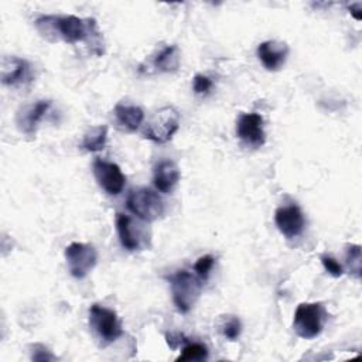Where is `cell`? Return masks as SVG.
Instances as JSON below:
<instances>
[{"label": "cell", "instance_id": "cell-11", "mask_svg": "<svg viewBox=\"0 0 362 362\" xmlns=\"http://www.w3.org/2000/svg\"><path fill=\"white\" fill-rule=\"evenodd\" d=\"M116 230L120 245L129 252L141 250V247H144L147 243V235L143 226L129 215L120 212L116 214Z\"/></svg>", "mask_w": 362, "mask_h": 362}, {"label": "cell", "instance_id": "cell-6", "mask_svg": "<svg viewBox=\"0 0 362 362\" xmlns=\"http://www.w3.org/2000/svg\"><path fill=\"white\" fill-rule=\"evenodd\" d=\"M180 129V115L173 106H165L156 112L143 130V137L163 144L173 139Z\"/></svg>", "mask_w": 362, "mask_h": 362}, {"label": "cell", "instance_id": "cell-5", "mask_svg": "<svg viewBox=\"0 0 362 362\" xmlns=\"http://www.w3.org/2000/svg\"><path fill=\"white\" fill-rule=\"evenodd\" d=\"M89 327L103 345L115 342L122 337L123 328L117 314L100 304H92L89 308Z\"/></svg>", "mask_w": 362, "mask_h": 362}, {"label": "cell", "instance_id": "cell-12", "mask_svg": "<svg viewBox=\"0 0 362 362\" xmlns=\"http://www.w3.org/2000/svg\"><path fill=\"white\" fill-rule=\"evenodd\" d=\"M0 78L4 85L16 86L23 85L33 81V66L31 64L18 57H3L1 68H0Z\"/></svg>", "mask_w": 362, "mask_h": 362}, {"label": "cell", "instance_id": "cell-15", "mask_svg": "<svg viewBox=\"0 0 362 362\" xmlns=\"http://www.w3.org/2000/svg\"><path fill=\"white\" fill-rule=\"evenodd\" d=\"M180 168L171 160H161L156 164L153 171L154 187L164 194H170L180 181Z\"/></svg>", "mask_w": 362, "mask_h": 362}, {"label": "cell", "instance_id": "cell-4", "mask_svg": "<svg viewBox=\"0 0 362 362\" xmlns=\"http://www.w3.org/2000/svg\"><path fill=\"white\" fill-rule=\"evenodd\" d=\"M127 209L144 222H153L161 218L165 212V204L163 198L150 188L132 189L126 199Z\"/></svg>", "mask_w": 362, "mask_h": 362}, {"label": "cell", "instance_id": "cell-1", "mask_svg": "<svg viewBox=\"0 0 362 362\" xmlns=\"http://www.w3.org/2000/svg\"><path fill=\"white\" fill-rule=\"evenodd\" d=\"M34 24L38 33L52 42L64 41L66 44H78L100 34L93 18H82L72 14H42L35 18Z\"/></svg>", "mask_w": 362, "mask_h": 362}, {"label": "cell", "instance_id": "cell-13", "mask_svg": "<svg viewBox=\"0 0 362 362\" xmlns=\"http://www.w3.org/2000/svg\"><path fill=\"white\" fill-rule=\"evenodd\" d=\"M51 106H52L51 100L41 99V100H37L35 103H31V105H27V106L21 107L17 113V117H16V123H17L18 130L24 134H28V136L35 134L38 123L47 116Z\"/></svg>", "mask_w": 362, "mask_h": 362}, {"label": "cell", "instance_id": "cell-18", "mask_svg": "<svg viewBox=\"0 0 362 362\" xmlns=\"http://www.w3.org/2000/svg\"><path fill=\"white\" fill-rule=\"evenodd\" d=\"M106 140H107V127L106 126H95L90 127L82 137L81 141V147L85 151L89 153H95V151H100L105 148L106 146Z\"/></svg>", "mask_w": 362, "mask_h": 362}, {"label": "cell", "instance_id": "cell-2", "mask_svg": "<svg viewBox=\"0 0 362 362\" xmlns=\"http://www.w3.org/2000/svg\"><path fill=\"white\" fill-rule=\"evenodd\" d=\"M168 280L175 308L182 314L189 313L201 296L202 280L185 269L177 270Z\"/></svg>", "mask_w": 362, "mask_h": 362}, {"label": "cell", "instance_id": "cell-14", "mask_svg": "<svg viewBox=\"0 0 362 362\" xmlns=\"http://www.w3.org/2000/svg\"><path fill=\"white\" fill-rule=\"evenodd\" d=\"M256 55L267 71H279L286 64L288 47L286 42L267 40L257 45Z\"/></svg>", "mask_w": 362, "mask_h": 362}, {"label": "cell", "instance_id": "cell-17", "mask_svg": "<svg viewBox=\"0 0 362 362\" xmlns=\"http://www.w3.org/2000/svg\"><path fill=\"white\" fill-rule=\"evenodd\" d=\"M151 65L158 72H173L180 65V55L177 45H167L163 49H160L151 61Z\"/></svg>", "mask_w": 362, "mask_h": 362}, {"label": "cell", "instance_id": "cell-22", "mask_svg": "<svg viewBox=\"0 0 362 362\" xmlns=\"http://www.w3.org/2000/svg\"><path fill=\"white\" fill-rule=\"evenodd\" d=\"M214 264H215V257L212 255H204L195 262L194 272L201 280H206Z\"/></svg>", "mask_w": 362, "mask_h": 362}, {"label": "cell", "instance_id": "cell-9", "mask_svg": "<svg viewBox=\"0 0 362 362\" xmlns=\"http://www.w3.org/2000/svg\"><path fill=\"white\" fill-rule=\"evenodd\" d=\"M274 223L286 239H294L304 232L305 218L298 205L290 204L274 211Z\"/></svg>", "mask_w": 362, "mask_h": 362}, {"label": "cell", "instance_id": "cell-23", "mask_svg": "<svg viewBox=\"0 0 362 362\" xmlns=\"http://www.w3.org/2000/svg\"><path fill=\"white\" fill-rule=\"evenodd\" d=\"M214 86V82L209 76L202 75V74H197L192 79V89L195 93L198 95H205L208 93Z\"/></svg>", "mask_w": 362, "mask_h": 362}, {"label": "cell", "instance_id": "cell-16", "mask_svg": "<svg viewBox=\"0 0 362 362\" xmlns=\"http://www.w3.org/2000/svg\"><path fill=\"white\" fill-rule=\"evenodd\" d=\"M115 117L120 127L126 129L127 132L137 130L143 120H144V112L137 105H129V103H117L115 106Z\"/></svg>", "mask_w": 362, "mask_h": 362}, {"label": "cell", "instance_id": "cell-19", "mask_svg": "<svg viewBox=\"0 0 362 362\" xmlns=\"http://www.w3.org/2000/svg\"><path fill=\"white\" fill-rule=\"evenodd\" d=\"M208 358V348L204 344L199 342H191L187 344L182 349L180 356L177 358V362H185V361H205Z\"/></svg>", "mask_w": 362, "mask_h": 362}, {"label": "cell", "instance_id": "cell-8", "mask_svg": "<svg viewBox=\"0 0 362 362\" xmlns=\"http://www.w3.org/2000/svg\"><path fill=\"white\" fill-rule=\"evenodd\" d=\"M92 171L98 185L106 194L119 195L123 191L126 185V177L117 164L96 158L92 164Z\"/></svg>", "mask_w": 362, "mask_h": 362}, {"label": "cell", "instance_id": "cell-7", "mask_svg": "<svg viewBox=\"0 0 362 362\" xmlns=\"http://www.w3.org/2000/svg\"><path fill=\"white\" fill-rule=\"evenodd\" d=\"M64 256L71 276L78 280L86 277L98 262L96 249L89 243L82 242L69 243L64 250Z\"/></svg>", "mask_w": 362, "mask_h": 362}, {"label": "cell", "instance_id": "cell-20", "mask_svg": "<svg viewBox=\"0 0 362 362\" xmlns=\"http://www.w3.org/2000/svg\"><path fill=\"white\" fill-rule=\"evenodd\" d=\"M222 335L229 341H236L242 332V322L235 315H228L221 324Z\"/></svg>", "mask_w": 362, "mask_h": 362}, {"label": "cell", "instance_id": "cell-27", "mask_svg": "<svg viewBox=\"0 0 362 362\" xmlns=\"http://www.w3.org/2000/svg\"><path fill=\"white\" fill-rule=\"evenodd\" d=\"M361 8H362V4H361V3H354V4H351V6L348 7L349 13H351V14L354 16V18L358 20V21H361V18H362Z\"/></svg>", "mask_w": 362, "mask_h": 362}, {"label": "cell", "instance_id": "cell-3", "mask_svg": "<svg viewBox=\"0 0 362 362\" xmlns=\"http://www.w3.org/2000/svg\"><path fill=\"white\" fill-rule=\"evenodd\" d=\"M328 320L327 310L322 303H300L294 311L293 329L303 339L318 337Z\"/></svg>", "mask_w": 362, "mask_h": 362}, {"label": "cell", "instance_id": "cell-26", "mask_svg": "<svg viewBox=\"0 0 362 362\" xmlns=\"http://www.w3.org/2000/svg\"><path fill=\"white\" fill-rule=\"evenodd\" d=\"M165 339H167V344L170 345L171 349H175L180 344L185 342V338H184L181 334H173V332L167 334V335H165Z\"/></svg>", "mask_w": 362, "mask_h": 362}, {"label": "cell", "instance_id": "cell-21", "mask_svg": "<svg viewBox=\"0 0 362 362\" xmlns=\"http://www.w3.org/2000/svg\"><path fill=\"white\" fill-rule=\"evenodd\" d=\"M346 264L349 272L356 277L361 279V246L359 245H346Z\"/></svg>", "mask_w": 362, "mask_h": 362}, {"label": "cell", "instance_id": "cell-10", "mask_svg": "<svg viewBox=\"0 0 362 362\" xmlns=\"http://www.w3.org/2000/svg\"><path fill=\"white\" fill-rule=\"evenodd\" d=\"M236 136L249 147H262L266 143L264 122L262 115L242 113L236 120Z\"/></svg>", "mask_w": 362, "mask_h": 362}, {"label": "cell", "instance_id": "cell-25", "mask_svg": "<svg viewBox=\"0 0 362 362\" xmlns=\"http://www.w3.org/2000/svg\"><path fill=\"white\" fill-rule=\"evenodd\" d=\"M321 263L324 266V269L332 276V277H341L344 274V267L332 257L328 255H322L321 256Z\"/></svg>", "mask_w": 362, "mask_h": 362}, {"label": "cell", "instance_id": "cell-24", "mask_svg": "<svg viewBox=\"0 0 362 362\" xmlns=\"http://www.w3.org/2000/svg\"><path fill=\"white\" fill-rule=\"evenodd\" d=\"M31 352V359L33 361H40V362H48V361H55V356L52 352L42 344H33L30 346Z\"/></svg>", "mask_w": 362, "mask_h": 362}]
</instances>
